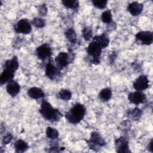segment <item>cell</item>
I'll return each instance as SVG.
<instances>
[{
    "label": "cell",
    "instance_id": "5",
    "mask_svg": "<svg viewBox=\"0 0 153 153\" xmlns=\"http://www.w3.org/2000/svg\"><path fill=\"white\" fill-rule=\"evenodd\" d=\"M88 146L90 149L97 151L100 147L106 145V142L101 134L97 131H93L91 133L89 140H86Z\"/></svg>",
    "mask_w": 153,
    "mask_h": 153
},
{
    "label": "cell",
    "instance_id": "25",
    "mask_svg": "<svg viewBox=\"0 0 153 153\" xmlns=\"http://www.w3.org/2000/svg\"><path fill=\"white\" fill-rule=\"evenodd\" d=\"M45 134L48 138L55 140L59 137V133L57 129L52 127H47L45 130Z\"/></svg>",
    "mask_w": 153,
    "mask_h": 153
},
{
    "label": "cell",
    "instance_id": "23",
    "mask_svg": "<svg viewBox=\"0 0 153 153\" xmlns=\"http://www.w3.org/2000/svg\"><path fill=\"white\" fill-rule=\"evenodd\" d=\"M57 97L61 100L68 101L72 97V93L69 90L63 88L57 93Z\"/></svg>",
    "mask_w": 153,
    "mask_h": 153
},
{
    "label": "cell",
    "instance_id": "31",
    "mask_svg": "<svg viewBox=\"0 0 153 153\" xmlns=\"http://www.w3.org/2000/svg\"><path fill=\"white\" fill-rule=\"evenodd\" d=\"M38 12L39 16H45L47 13V7L45 4H41L38 6Z\"/></svg>",
    "mask_w": 153,
    "mask_h": 153
},
{
    "label": "cell",
    "instance_id": "15",
    "mask_svg": "<svg viewBox=\"0 0 153 153\" xmlns=\"http://www.w3.org/2000/svg\"><path fill=\"white\" fill-rule=\"evenodd\" d=\"M27 96L33 99H39L44 98L45 96L44 91L39 87H33L28 89L27 91Z\"/></svg>",
    "mask_w": 153,
    "mask_h": 153
},
{
    "label": "cell",
    "instance_id": "16",
    "mask_svg": "<svg viewBox=\"0 0 153 153\" xmlns=\"http://www.w3.org/2000/svg\"><path fill=\"white\" fill-rule=\"evenodd\" d=\"M92 39L96 41L100 45L102 49L106 48L109 45L110 42L109 36L106 32H103L100 35L93 36Z\"/></svg>",
    "mask_w": 153,
    "mask_h": 153
},
{
    "label": "cell",
    "instance_id": "34",
    "mask_svg": "<svg viewBox=\"0 0 153 153\" xmlns=\"http://www.w3.org/2000/svg\"><path fill=\"white\" fill-rule=\"evenodd\" d=\"M60 148H59L58 146H53L49 148V150L48 151L50 152H59L62 151Z\"/></svg>",
    "mask_w": 153,
    "mask_h": 153
},
{
    "label": "cell",
    "instance_id": "28",
    "mask_svg": "<svg viewBox=\"0 0 153 153\" xmlns=\"http://www.w3.org/2000/svg\"><path fill=\"white\" fill-rule=\"evenodd\" d=\"M32 25H33L35 27L41 29L45 26V21L44 19L41 17H35L31 22Z\"/></svg>",
    "mask_w": 153,
    "mask_h": 153
},
{
    "label": "cell",
    "instance_id": "14",
    "mask_svg": "<svg viewBox=\"0 0 153 153\" xmlns=\"http://www.w3.org/2000/svg\"><path fill=\"white\" fill-rule=\"evenodd\" d=\"M143 9V5L139 2L133 1L127 6V11L133 16H137L141 14Z\"/></svg>",
    "mask_w": 153,
    "mask_h": 153
},
{
    "label": "cell",
    "instance_id": "6",
    "mask_svg": "<svg viewBox=\"0 0 153 153\" xmlns=\"http://www.w3.org/2000/svg\"><path fill=\"white\" fill-rule=\"evenodd\" d=\"M14 30L17 33L29 34L32 31V23L26 19H20L15 24Z\"/></svg>",
    "mask_w": 153,
    "mask_h": 153
},
{
    "label": "cell",
    "instance_id": "22",
    "mask_svg": "<svg viewBox=\"0 0 153 153\" xmlns=\"http://www.w3.org/2000/svg\"><path fill=\"white\" fill-rule=\"evenodd\" d=\"M65 35L66 39L73 44H75L77 42V37L75 30L73 27L68 28L65 32Z\"/></svg>",
    "mask_w": 153,
    "mask_h": 153
},
{
    "label": "cell",
    "instance_id": "33",
    "mask_svg": "<svg viewBox=\"0 0 153 153\" xmlns=\"http://www.w3.org/2000/svg\"><path fill=\"white\" fill-rule=\"evenodd\" d=\"M117 28L116 23L114 22H112L111 23L106 25V29L108 31H112Z\"/></svg>",
    "mask_w": 153,
    "mask_h": 153
},
{
    "label": "cell",
    "instance_id": "7",
    "mask_svg": "<svg viewBox=\"0 0 153 153\" xmlns=\"http://www.w3.org/2000/svg\"><path fill=\"white\" fill-rule=\"evenodd\" d=\"M35 51L37 57L42 61H44L47 59H50L52 56L51 47L50 44L47 43L42 44L38 47Z\"/></svg>",
    "mask_w": 153,
    "mask_h": 153
},
{
    "label": "cell",
    "instance_id": "17",
    "mask_svg": "<svg viewBox=\"0 0 153 153\" xmlns=\"http://www.w3.org/2000/svg\"><path fill=\"white\" fill-rule=\"evenodd\" d=\"M19 67L18 58L16 56H14L11 59L7 60L4 64V69H9L16 72Z\"/></svg>",
    "mask_w": 153,
    "mask_h": 153
},
{
    "label": "cell",
    "instance_id": "13",
    "mask_svg": "<svg viewBox=\"0 0 153 153\" xmlns=\"http://www.w3.org/2000/svg\"><path fill=\"white\" fill-rule=\"evenodd\" d=\"M20 90V84L14 80L8 82L6 86V91L7 93L12 97H16Z\"/></svg>",
    "mask_w": 153,
    "mask_h": 153
},
{
    "label": "cell",
    "instance_id": "11",
    "mask_svg": "<svg viewBox=\"0 0 153 153\" xmlns=\"http://www.w3.org/2000/svg\"><path fill=\"white\" fill-rule=\"evenodd\" d=\"M149 79L147 76L145 75H141L134 80L133 83V87L136 91H142L149 87Z\"/></svg>",
    "mask_w": 153,
    "mask_h": 153
},
{
    "label": "cell",
    "instance_id": "21",
    "mask_svg": "<svg viewBox=\"0 0 153 153\" xmlns=\"http://www.w3.org/2000/svg\"><path fill=\"white\" fill-rule=\"evenodd\" d=\"M112 96V91L111 88L106 87L100 90L99 93V98L103 102H108L109 101Z\"/></svg>",
    "mask_w": 153,
    "mask_h": 153
},
{
    "label": "cell",
    "instance_id": "20",
    "mask_svg": "<svg viewBox=\"0 0 153 153\" xmlns=\"http://www.w3.org/2000/svg\"><path fill=\"white\" fill-rule=\"evenodd\" d=\"M14 148L16 152L22 153L26 151L28 149L29 145L24 140L18 139L14 142Z\"/></svg>",
    "mask_w": 153,
    "mask_h": 153
},
{
    "label": "cell",
    "instance_id": "2",
    "mask_svg": "<svg viewBox=\"0 0 153 153\" xmlns=\"http://www.w3.org/2000/svg\"><path fill=\"white\" fill-rule=\"evenodd\" d=\"M85 113V106L80 103H76L65 113V117L69 123L77 124L83 120Z\"/></svg>",
    "mask_w": 153,
    "mask_h": 153
},
{
    "label": "cell",
    "instance_id": "35",
    "mask_svg": "<svg viewBox=\"0 0 153 153\" xmlns=\"http://www.w3.org/2000/svg\"><path fill=\"white\" fill-rule=\"evenodd\" d=\"M116 57H117V54H116L115 52H113L112 54H111L110 56H109V62L111 63H113L115 61V60L116 59Z\"/></svg>",
    "mask_w": 153,
    "mask_h": 153
},
{
    "label": "cell",
    "instance_id": "4",
    "mask_svg": "<svg viewBox=\"0 0 153 153\" xmlns=\"http://www.w3.org/2000/svg\"><path fill=\"white\" fill-rule=\"evenodd\" d=\"M102 48L95 41L93 40L89 43L86 51L88 56L90 57V62L94 65H98L100 63Z\"/></svg>",
    "mask_w": 153,
    "mask_h": 153
},
{
    "label": "cell",
    "instance_id": "3",
    "mask_svg": "<svg viewBox=\"0 0 153 153\" xmlns=\"http://www.w3.org/2000/svg\"><path fill=\"white\" fill-rule=\"evenodd\" d=\"M75 59V54L72 50L68 49V52H60L55 57L54 62L56 66L62 70L72 63Z\"/></svg>",
    "mask_w": 153,
    "mask_h": 153
},
{
    "label": "cell",
    "instance_id": "36",
    "mask_svg": "<svg viewBox=\"0 0 153 153\" xmlns=\"http://www.w3.org/2000/svg\"><path fill=\"white\" fill-rule=\"evenodd\" d=\"M148 150L151 152H153V139H151L150 142H149L148 145Z\"/></svg>",
    "mask_w": 153,
    "mask_h": 153
},
{
    "label": "cell",
    "instance_id": "30",
    "mask_svg": "<svg viewBox=\"0 0 153 153\" xmlns=\"http://www.w3.org/2000/svg\"><path fill=\"white\" fill-rule=\"evenodd\" d=\"M13 139V136L12 134L10 133H8L3 137L2 140V144L3 145H8L12 141Z\"/></svg>",
    "mask_w": 153,
    "mask_h": 153
},
{
    "label": "cell",
    "instance_id": "26",
    "mask_svg": "<svg viewBox=\"0 0 153 153\" xmlns=\"http://www.w3.org/2000/svg\"><path fill=\"white\" fill-rule=\"evenodd\" d=\"M100 19H101V20L102 21V22L104 23H106V25L111 23L113 21L111 10H106L104 12H103L101 14Z\"/></svg>",
    "mask_w": 153,
    "mask_h": 153
},
{
    "label": "cell",
    "instance_id": "9",
    "mask_svg": "<svg viewBox=\"0 0 153 153\" xmlns=\"http://www.w3.org/2000/svg\"><path fill=\"white\" fill-rule=\"evenodd\" d=\"M114 145L117 152L129 153L131 151L129 148L128 140L124 136H120L114 141Z\"/></svg>",
    "mask_w": 153,
    "mask_h": 153
},
{
    "label": "cell",
    "instance_id": "19",
    "mask_svg": "<svg viewBox=\"0 0 153 153\" xmlns=\"http://www.w3.org/2000/svg\"><path fill=\"white\" fill-rule=\"evenodd\" d=\"M142 114L143 112L140 108L135 107L133 109H128L127 111V117L133 121H137L141 118Z\"/></svg>",
    "mask_w": 153,
    "mask_h": 153
},
{
    "label": "cell",
    "instance_id": "27",
    "mask_svg": "<svg viewBox=\"0 0 153 153\" xmlns=\"http://www.w3.org/2000/svg\"><path fill=\"white\" fill-rule=\"evenodd\" d=\"M82 33L83 38L87 41H90L93 38V30L91 27L85 26L82 30Z\"/></svg>",
    "mask_w": 153,
    "mask_h": 153
},
{
    "label": "cell",
    "instance_id": "32",
    "mask_svg": "<svg viewBox=\"0 0 153 153\" xmlns=\"http://www.w3.org/2000/svg\"><path fill=\"white\" fill-rule=\"evenodd\" d=\"M130 127H131V123H130V121L129 120L124 121L121 124V128L124 131L128 130V129L130 128Z\"/></svg>",
    "mask_w": 153,
    "mask_h": 153
},
{
    "label": "cell",
    "instance_id": "37",
    "mask_svg": "<svg viewBox=\"0 0 153 153\" xmlns=\"http://www.w3.org/2000/svg\"><path fill=\"white\" fill-rule=\"evenodd\" d=\"M5 130V126L4 125L3 123H1V134H2Z\"/></svg>",
    "mask_w": 153,
    "mask_h": 153
},
{
    "label": "cell",
    "instance_id": "8",
    "mask_svg": "<svg viewBox=\"0 0 153 153\" xmlns=\"http://www.w3.org/2000/svg\"><path fill=\"white\" fill-rule=\"evenodd\" d=\"M61 70H60L56 65L51 63V60L45 65V75L51 80H55L59 78L61 75Z\"/></svg>",
    "mask_w": 153,
    "mask_h": 153
},
{
    "label": "cell",
    "instance_id": "10",
    "mask_svg": "<svg viewBox=\"0 0 153 153\" xmlns=\"http://www.w3.org/2000/svg\"><path fill=\"white\" fill-rule=\"evenodd\" d=\"M135 39L142 45H149L153 42V33L151 31H140L135 35Z\"/></svg>",
    "mask_w": 153,
    "mask_h": 153
},
{
    "label": "cell",
    "instance_id": "29",
    "mask_svg": "<svg viewBox=\"0 0 153 153\" xmlns=\"http://www.w3.org/2000/svg\"><path fill=\"white\" fill-rule=\"evenodd\" d=\"M93 5L99 9H104L106 8L108 1L106 0H93L91 1Z\"/></svg>",
    "mask_w": 153,
    "mask_h": 153
},
{
    "label": "cell",
    "instance_id": "12",
    "mask_svg": "<svg viewBox=\"0 0 153 153\" xmlns=\"http://www.w3.org/2000/svg\"><path fill=\"white\" fill-rule=\"evenodd\" d=\"M127 99L130 103L137 105L144 103L146 100V95L142 93V91H136L129 93Z\"/></svg>",
    "mask_w": 153,
    "mask_h": 153
},
{
    "label": "cell",
    "instance_id": "1",
    "mask_svg": "<svg viewBox=\"0 0 153 153\" xmlns=\"http://www.w3.org/2000/svg\"><path fill=\"white\" fill-rule=\"evenodd\" d=\"M39 112L45 120L51 123L59 121L63 116L58 109L53 107L51 104L45 99L41 103Z\"/></svg>",
    "mask_w": 153,
    "mask_h": 153
},
{
    "label": "cell",
    "instance_id": "24",
    "mask_svg": "<svg viewBox=\"0 0 153 153\" xmlns=\"http://www.w3.org/2000/svg\"><path fill=\"white\" fill-rule=\"evenodd\" d=\"M62 4L67 8L76 10L79 6V1L77 0H65L62 1Z\"/></svg>",
    "mask_w": 153,
    "mask_h": 153
},
{
    "label": "cell",
    "instance_id": "18",
    "mask_svg": "<svg viewBox=\"0 0 153 153\" xmlns=\"http://www.w3.org/2000/svg\"><path fill=\"white\" fill-rule=\"evenodd\" d=\"M15 75V72L7 69H4L3 72L0 75V84L4 85L6 83H8L10 81L13 80L14 76Z\"/></svg>",
    "mask_w": 153,
    "mask_h": 153
}]
</instances>
